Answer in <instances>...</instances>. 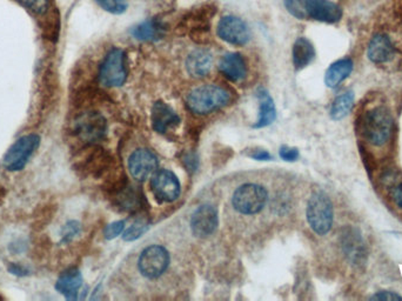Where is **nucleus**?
I'll list each match as a JSON object with an SVG mask.
<instances>
[{
    "instance_id": "nucleus-9",
    "label": "nucleus",
    "mask_w": 402,
    "mask_h": 301,
    "mask_svg": "<svg viewBox=\"0 0 402 301\" xmlns=\"http://www.w3.org/2000/svg\"><path fill=\"white\" fill-rule=\"evenodd\" d=\"M169 265V253L165 247L151 245L142 250L138 260L140 273L147 279H157L165 273Z\"/></svg>"
},
{
    "instance_id": "nucleus-29",
    "label": "nucleus",
    "mask_w": 402,
    "mask_h": 301,
    "mask_svg": "<svg viewBox=\"0 0 402 301\" xmlns=\"http://www.w3.org/2000/svg\"><path fill=\"white\" fill-rule=\"evenodd\" d=\"M280 157L285 162H295L299 158V151L288 146H282L280 149Z\"/></svg>"
},
{
    "instance_id": "nucleus-11",
    "label": "nucleus",
    "mask_w": 402,
    "mask_h": 301,
    "mask_svg": "<svg viewBox=\"0 0 402 301\" xmlns=\"http://www.w3.org/2000/svg\"><path fill=\"white\" fill-rule=\"evenodd\" d=\"M151 185L153 194L162 203H172L178 199L181 191L178 176L169 169H162L153 174Z\"/></svg>"
},
{
    "instance_id": "nucleus-8",
    "label": "nucleus",
    "mask_w": 402,
    "mask_h": 301,
    "mask_svg": "<svg viewBox=\"0 0 402 301\" xmlns=\"http://www.w3.org/2000/svg\"><path fill=\"white\" fill-rule=\"evenodd\" d=\"M99 82L106 88H119L127 79L125 52L113 48L102 61L98 73Z\"/></svg>"
},
{
    "instance_id": "nucleus-6",
    "label": "nucleus",
    "mask_w": 402,
    "mask_h": 301,
    "mask_svg": "<svg viewBox=\"0 0 402 301\" xmlns=\"http://www.w3.org/2000/svg\"><path fill=\"white\" fill-rule=\"evenodd\" d=\"M268 193L258 184H245L234 192L232 205L234 210L245 216L260 212L268 203Z\"/></svg>"
},
{
    "instance_id": "nucleus-7",
    "label": "nucleus",
    "mask_w": 402,
    "mask_h": 301,
    "mask_svg": "<svg viewBox=\"0 0 402 301\" xmlns=\"http://www.w3.org/2000/svg\"><path fill=\"white\" fill-rule=\"evenodd\" d=\"M107 131V124L98 112H84L73 122V134L85 145H95Z\"/></svg>"
},
{
    "instance_id": "nucleus-3",
    "label": "nucleus",
    "mask_w": 402,
    "mask_h": 301,
    "mask_svg": "<svg viewBox=\"0 0 402 301\" xmlns=\"http://www.w3.org/2000/svg\"><path fill=\"white\" fill-rule=\"evenodd\" d=\"M231 102L230 92L216 85H203L187 95V107L196 115H208Z\"/></svg>"
},
{
    "instance_id": "nucleus-12",
    "label": "nucleus",
    "mask_w": 402,
    "mask_h": 301,
    "mask_svg": "<svg viewBox=\"0 0 402 301\" xmlns=\"http://www.w3.org/2000/svg\"><path fill=\"white\" fill-rule=\"evenodd\" d=\"M219 218L218 211L212 205H201L198 207L191 218V230L198 238L210 237L218 227Z\"/></svg>"
},
{
    "instance_id": "nucleus-33",
    "label": "nucleus",
    "mask_w": 402,
    "mask_h": 301,
    "mask_svg": "<svg viewBox=\"0 0 402 301\" xmlns=\"http://www.w3.org/2000/svg\"><path fill=\"white\" fill-rule=\"evenodd\" d=\"M250 157L255 160H270V158H272L268 151H263V149H257V151H254V153H252Z\"/></svg>"
},
{
    "instance_id": "nucleus-13",
    "label": "nucleus",
    "mask_w": 402,
    "mask_h": 301,
    "mask_svg": "<svg viewBox=\"0 0 402 301\" xmlns=\"http://www.w3.org/2000/svg\"><path fill=\"white\" fill-rule=\"evenodd\" d=\"M158 167L157 157L145 149H137L129 157V171L133 179L144 181L154 174Z\"/></svg>"
},
{
    "instance_id": "nucleus-18",
    "label": "nucleus",
    "mask_w": 402,
    "mask_h": 301,
    "mask_svg": "<svg viewBox=\"0 0 402 301\" xmlns=\"http://www.w3.org/2000/svg\"><path fill=\"white\" fill-rule=\"evenodd\" d=\"M133 38L142 41H159L165 34V24L159 19H147L131 30Z\"/></svg>"
},
{
    "instance_id": "nucleus-31",
    "label": "nucleus",
    "mask_w": 402,
    "mask_h": 301,
    "mask_svg": "<svg viewBox=\"0 0 402 301\" xmlns=\"http://www.w3.org/2000/svg\"><path fill=\"white\" fill-rule=\"evenodd\" d=\"M391 194H392L393 201L396 203V206L402 208V181L396 183V185L392 187Z\"/></svg>"
},
{
    "instance_id": "nucleus-21",
    "label": "nucleus",
    "mask_w": 402,
    "mask_h": 301,
    "mask_svg": "<svg viewBox=\"0 0 402 301\" xmlns=\"http://www.w3.org/2000/svg\"><path fill=\"white\" fill-rule=\"evenodd\" d=\"M353 70V61L351 59H342L332 64L326 72L324 83L328 88H334L342 84Z\"/></svg>"
},
{
    "instance_id": "nucleus-32",
    "label": "nucleus",
    "mask_w": 402,
    "mask_h": 301,
    "mask_svg": "<svg viewBox=\"0 0 402 301\" xmlns=\"http://www.w3.org/2000/svg\"><path fill=\"white\" fill-rule=\"evenodd\" d=\"M9 272L14 275H17V277H26L28 274V270L26 268H24L23 265L16 264V263H12L9 266Z\"/></svg>"
},
{
    "instance_id": "nucleus-28",
    "label": "nucleus",
    "mask_w": 402,
    "mask_h": 301,
    "mask_svg": "<svg viewBox=\"0 0 402 301\" xmlns=\"http://www.w3.org/2000/svg\"><path fill=\"white\" fill-rule=\"evenodd\" d=\"M125 228V221L120 220V221H115V223H110L105 227L104 230V236H105L107 241H112L115 238L118 237L124 232Z\"/></svg>"
},
{
    "instance_id": "nucleus-4",
    "label": "nucleus",
    "mask_w": 402,
    "mask_h": 301,
    "mask_svg": "<svg viewBox=\"0 0 402 301\" xmlns=\"http://www.w3.org/2000/svg\"><path fill=\"white\" fill-rule=\"evenodd\" d=\"M307 221L312 230L318 236H324L331 231L334 220L333 205L327 194L315 192L308 200L306 210Z\"/></svg>"
},
{
    "instance_id": "nucleus-19",
    "label": "nucleus",
    "mask_w": 402,
    "mask_h": 301,
    "mask_svg": "<svg viewBox=\"0 0 402 301\" xmlns=\"http://www.w3.org/2000/svg\"><path fill=\"white\" fill-rule=\"evenodd\" d=\"M394 56V48L392 41L384 34H379L373 38L369 45V57L371 60L382 64L391 60Z\"/></svg>"
},
{
    "instance_id": "nucleus-25",
    "label": "nucleus",
    "mask_w": 402,
    "mask_h": 301,
    "mask_svg": "<svg viewBox=\"0 0 402 301\" xmlns=\"http://www.w3.org/2000/svg\"><path fill=\"white\" fill-rule=\"evenodd\" d=\"M95 3L98 4L102 10L112 14H125L129 7L127 0H95Z\"/></svg>"
},
{
    "instance_id": "nucleus-2",
    "label": "nucleus",
    "mask_w": 402,
    "mask_h": 301,
    "mask_svg": "<svg viewBox=\"0 0 402 301\" xmlns=\"http://www.w3.org/2000/svg\"><path fill=\"white\" fill-rule=\"evenodd\" d=\"M285 6L293 17L305 21L337 23L342 18V10L329 0H285Z\"/></svg>"
},
{
    "instance_id": "nucleus-22",
    "label": "nucleus",
    "mask_w": 402,
    "mask_h": 301,
    "mask_svg": "<svg viewBox=\"0 0 402 301\" xmlns=\"http://www.w3.org/2000/svg\"><path fill=\"white\" fill-rule=\"evenodd\" d=\"M315 51L311 41L306 38H297L293 46V64L297 70L306 68L314 59Z\"/></svg>"
},
{
    "instance_id": "nucleus-17",
    "label": "nucleus",
    "mask_w": 402,
    "mask_h": 301,
    "mask_svg": "<svg viewBox=\"0 0 402 301\" xmlns=\"http://www.w3.org/2000/svg\"><path fill=\"white\" fill-rule=\"evenodd\" d=\"M219 70L223 77H226L231 82H241L246 78V61L239 53H227L223 56L220 60Z\"/></svg>"
},
{
    "instance_id": "nucleus-24",
    "label": "nucleus",
    "mask_w": 402,
    "mask_h": 301,
    "mask_svg": "<svg viewBox=\"0 0 402 301\" xmlns=\"http://www.w3.org/2000/svg\"><path fill=\"white\" fill-rule=\"evenodd\" d=\"M81 233V225L77 220H71L65 223L60 231V241L63 244H68L75 241Z\"/></svg>"
},
{
    "instance_id": "nucleus-5",
    "label": "nucleus",
    "mask_w": 402,
    "mask_h": 301,
    "mask_svg": "<svg viewBox=\"0 0 402 301\" xmlns=\"http://www.w3.org/2000/svg\"><path fill=\"white\" fill-rule=\"evenodd\" d=\"M39 145L41 137L36 133H30L18 138L4 156V169L9 172H21L28 164L34 152L39 149Z\"/></svg>"
},
{
    "instance_id": "nucleus-1",
    "label": "nucleus",
    "mask_w": 402,
    "mask_h": 301,
    "mask_svg": "<svg viewBox=\"0 0 402 301\" xmlns=\"http://www.w3.org/2000/svg\"><path fill=\"white\" fill-rule=\"evenodd\" d=\"M394 120L389 110L384 105L374 106L365 112L360 122L361 134L366 142L381 147L392 137Z\"/></svg>"
},
{
    "instance_id": "nucleus-14",
    "label": "nucleus",
    "mask_w": 402,
    "mask_h": 301,
    "mask_svg": "<svg viewBox=\"0 0 402 301\" xmlns=\"http://www.w3.org/2000/svg\"><path fill=\"white\" fill-rule=\"evenodd\" d=\"M83 286V275L77 268H68L59 275L55 282V290L68 300H77Z\"/></svg>"
},
{
    "instance_id": "nucleus-23",
    "label": "nucleus",
    "mask_w": 402,
    "mask_h": 301,
    "mask_svg": "<svg viewBox=\"0 0 402 301\" xmlns=\"http://www.w3.org/2000/svg\"><path fill=\"white\" fill-rule=\"evenodd\" d=\"M354 102L353 92H346L344 95H339L332 104L331 117L334 120H340L349 115Z\"/></svg>"
},
{
    "instance_id": "nucleus-27",
    "label": "nucleus",
    "mask_w": 402,
    "mask_h": 301,
    "mask_svg": "<svg viewBox=\"0 0 402 301\" xmlns=\"http://www.w3.org/2000/svg\"><path fill=\"white\" fill-rule=\"evenodd\" d=\"M147 228H149V226L144 221H137V223H133L132 226L126 228L122 238L126 241H137L142 237V234L145 233Z\"/></svg>"
},
{
    "instance_id": "nucleus-10",
    "label": "nucleus",
    "mask_w": 402,
    "mask_h": 301,
    "mask_svg": "<svg viewBox=\"0 0 402 301\" xmlns=\"http://www.w3.org/2000/svg\"><path fill=\"white\" fill-rule=\"evenodd\" d=\"M220 39L227 44L243 46L250 41V28L240 18L227 16L221 18L216 28Z\"/></svg>"
},
{
    "instance_id": "nucleus-15",
    "label": "nucleus",
    "mask_w": 402,
    "mask_h": 301,
    "mask_svg": "<svg viewBox=\"0 0 402 301\" xmlns=\"http://www.w3.org/2000/svg\"><path fill=\"white\" fill-rule=\"evenodd\" d=\"M213 66V55L208 50L199 48L187 57L186 68L193 78H203Z\"/></svg>"
},
{
    "instance_id": "nucleus-20",
    "label": "nucleus",
    "mask_w": 402,
    "mask_h": 301,
    "mask_svg": "<svg viewBox=\"0 0 402 301\" xmlns=\"http://www.w3.org/2000/svg\"><path fill=\"white\" fill-rule=\"evenodd\" d=\"M258 99H259V119L254 124V129H263L270 125L277 118V110L274 105L273 99L270 97L268 90L260 88L258 90Z\"/></svg>"
},
{
    "instance_id": "nucleus-26",
    "label": "nucleus",
    "mask_w": 402,
    "mask_h": 301,
    "mask_svg": "<svg viewBox=\"0 0 402 301\" xmlns=\"http://www.w3.org/2000/svg\"><path fill=\"white\" fill-rule=\"evenodd\" d=\"M19 3L37 16H43L50 9V0H18Z\"/></svg>"
},
{
    "instance_id": "nucleus-30",
    "label": "nucleus",
    "mask_w": 402,
    "mask_h": 301,
    "mask_svg": "<svg viewBox=\"0 0 402 301\" xmlns=\"http://www.w3.org/2000/svg\"><path fill=\"white\" fill-rule=\"evenodd\" d=\"M372 300H402V297L394 292L381 291L373 295Z\"/></svg>"
},
{
    "instance_id": "nucleus-16",
    "label": "nucleus",
    "mask_w": 402,
    "mask_h": 301,
    "mask_svg": "<svg viewBox=\"0 0 402 301\" xmlns=\"http://www.w3.org/2000/svg\"><path fill=\"white\" fill-rule=\"evenodd\" d=\"M180 122L179 115L167 104L158 102L152 107V126L158 133H165Z\"/></svg>"
}]
</instances>
